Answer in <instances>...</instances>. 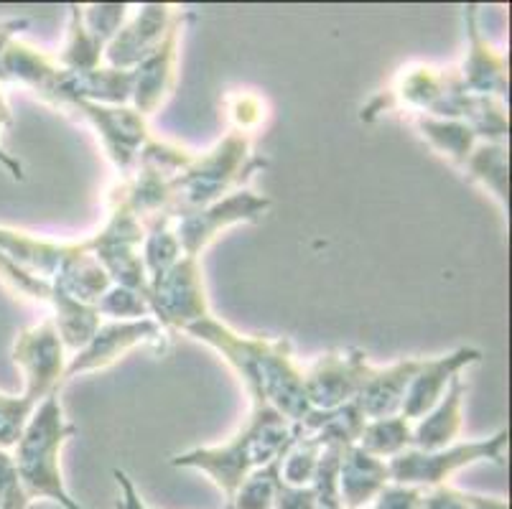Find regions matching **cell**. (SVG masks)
Segmentation results:
<instances>
[{"label":"cell","mask_w":512,"mask_h":509,"mask_svg":"<svg viewBox=\"0 0 512 509\" xmlns=\"http://www.w3.org/2000/svg\"><path fill=\"white\" fill-rule=\"evenodd\" d=\"M176 18H179V11L166 3H146L138 8L136 16L128 18L113 41L105 46V54H102L105 67L133 72L143 59H148L164 44Z\"/></svg>","instance_id":"obj_15"},{"label":"cell","mask_w":512,"mask_h":509,"mask_svg":"<svg viewBox=\"0 0 512 509\" xmlns=\"http://www.w3.org/2000/svg\"><path fill=\"white\" fill-rule=\"evenodd\" d=\"M265 166V158L253 153L250 135L245 130H230L217 146L202 156H194L192 163L176 176L171 214L179 219L232 191H240Z\"/></svg>","instance_id":"obj_6"},{"label":"cell","mask_w":512,"mask_h":509,"mask_svg":"<svg viewBox=\"0 0 512 509\" xmlns=\"http://www.w3.org/2000/svg\"><path fill=\"white\" fill-rule=\"evenodd\" d=\"M11 125H13L11 105H8L6 92H3V87H0V133H3V130H6V128H11ZM0 166L6 168L8 174H11L13 181H23V179H26V174H23L21 161H18L16 156H11V153H8L3 146H0Z\"/></svg>","instance_id":"obj_39"},{"label":"cell","mask_w":512,"mask_h":509,"mask_svg":"<svg viewBox=\"0 0 512 509\" xmlns=\"http://www.w3.org/2000/svg\"><path fill=\"white\" fill-rule=\"evenodd\" d=\"M97 314L100 319L110 321H136V319H148V301L143 293L130 291L123 286H110L105 296L97 301Z\"/></svg>","instance_id":"obj_33"},{"label":"cell","mask_w":512,"mask_h":509,"mask_svg":"<svg viewBox=\"0 0 512 509\" xmlns=\"http://www.w3.org/2000/svg\"><path fill=\"white\" fill-rule=\"evenodd\" d=\"M74 433L77 428L64 418L59 392H51L49 398L36 405L11 454L18 479L31 502L51 499L64 509H85L69 494L62 474V448Z\"/></svg>","instance_id":"obj_5"},{"label":"cell","mask_w":512,"mask_h":509,"mask_svg":"<svg viewBox=\"0 0 512 509\" xmlns=\"http://www.w3.org/2000/svg\"><path fill=\"white\" fill-rule=\"evenodd\" d=\"M0 252L18 268L29 270L41 280H49L74 301L97 306L113 280L107 278L102 265L85 242H54L29 232L0 227Z\"/></svg>","instance_id":"obj_4"},{"label":"cell","mask_w":512,"mask_h":509,"mask_svg":"<svg viewBox=\"0 0 512 509\" xmlns=\"http://www.w3.org/2000/svg\"><path fill=\"white\" fill-rule=\"evenodd\" d=\"M143 237H146V227L123 204L110 199V217L105 227L87 240V245L107 278L113 280V286L130 288L146 296L148 273L141 258Z\"/></svg>","instance_id":"obj_8"},{"label":"cell","mask_w":512,"mask_h":509,"mask_svg":"<svg viewBox=\"0 0 512 509\" xmlns=\"http://www.w3.org/2000/svg\"><path fill=\"white\" fill-rule=\"evenodd\" d=\"M141 347H166V331L151 316L136 321H107V324H100L90 342L69 357L64 382L72 380V377L87 375V372L105 370L118 359H123L128 352Z\"/></svg>","instance_id":"obj_13"},{"label":"cell","mask_w":512,"mask_h":509,"mask_svg":"<svg viewBox=\"0 0 512 509\" xmlns=\"http://www.w3.org/2000/svg\"><path fill=\"white\" fill-rule=\"evenodd\" d=\"M133 97V72L113 67H97L90 72L62 69L57 97L51 105L62 110L67 102H97V105H130Z\"/></svg>","instance_id":"obj_21"},{"label":"cell","mask_w":512,"mask_h":509,"mask_svg":"<svg viewBox=\"0 0 512 509\" xmlns=\"http://www.w3.org/2000/svg\"><path fill=\"white\" fill-rule=\"evenodd\" d=\"M390 484L388 461L365 454L360 446H347L339 461L337 494L342 509H365L380 489Z\"/></svg>","instance_id":"obj_22"},{"label":"cell","mask_w":512,"mask_h":509,"mask_svg":"<svg viewBox=\"0 0 512 509\" xmlns=\"http://www.w3.org/2000/svg\"><path fill=\"white\" fill-rule=\"evenodd\" d=\"M113 476H115V482H118V489H120V499H118V504H115V509H151L146 502H143V497L138 494L133 479H130L123 469H115ZM222 509H232V507L225 502V507Z\"/></svg>","instance_id":"obj_40"},{"label":"cell","mask_w":512,"mask_h":509,"mask_svg":"<svg viewBox=\"0 0 512 509\" xmlns=\"http://www.w3.org/2000/svg\"><path fill=\"white\" fill-rule=\"evenodd\" d=\"M184 18L186 13H179V18L174 21L171 31L166 34L164 44L158 46L148 59H143V62L133 69V97H130V107L146 120L151 118L153 112L164 105L166 97L174 92Z\"/></svg>","instance_id":"obj_16"},{"label":"cell","mask_w":512,"mask_h":509,"mask_svg":"<svg viewBox=\"0 0 512 509\" xmlns=\"http://www.w3.org/2000/svg\"><path fill=\"white\" fill-rule=\"evenodd\" d=\"M418 133L423 135L428 146L454 161L456 166H464L472 151L477 148V135L469 128L467 123L459 120H441V118H428V115H418L416 118Z\"/></svg>","instance_id":"obj_26"},{"label":"cell","mask_w":512,"mask_h":509,"mask_svg":"<svg viewBox=\"0 0 512 509\" xmlns=\"http://www.w3.org/2000/svg\"><path fill=\"white\" fill-rule=\"evenodd\" d=\"M421 492L418 487H406V484H385L375 499L367 504L365 509H418L421 502Z\"/></svg>","instance_id":"obj_36"},{"label":"cell","mask_w":512,"mask_h":509,"mask_svg":"<svg viewBox=\"0 0 512 509\" xmlns=\"http://www.w3.org/2000/svg\"><path fill=\"white\" fill-rule=\"evenodd\" d=\"M291 438L293 423L286 415L253 405L248 423L235 438H230L222 446L192 448L186 454L174 456L171 466L207 474L230 502L235 497L237 487L245 482V476L250 471L260 469V466L276 461L288 448Z\"/></svg>","instance_id":"obj_2"},{"label":"cell","mask_w":512,"mask_h":509,"mask_svg":"<svg viewBox=\"0 0 512 509\" xmlns=\"http://www.w3.org/2000/svg\"><path fill=\"white\" fill-rule=\"evenodd\" d=\"M464 395H467V382L456 375L439 403L416 420V426H413L416 451H439V448L454 446L464 428Z\"/></svg>","instance_id":"obj_23"},{"label":"cell","mask_w":512,"mask_h":509,"mask_svg":"<svg viewBox=\"0 0 512 509\" xmlns=\"http://www.w3.org/2000/svg\"><path fill=\"white\" fill-rule=\"evenodd\" d=\"M321 448L324 446L314 436H301L293 431L291 443L281 454V482L291 487H311Z\"/></svg>","instance_id":"obj_31"},{"label":"cell","mask_w":512,"mask_h":509,"mask_svg":"<svg viewBox=\"0 0 512 509\" xmlns=\"http://www.w3.org/2000/svg\"><path fill=\"white\" fill-rule=\"evenodd\" d=\"M507 443H510V433L500 431L492 438H482V441H467L454 443L449 448H439V451H416L408 448L403 454L388 461L390 482L406 484V487L431 489L446 484L451 474H456L464 466L490 464L505 466Z\"/></svg>","instance_id":"obj_7"},{"label":"cell","mask_w":512,"mask_h":509,"mask_svg":"<svg viewBox=\"0 0 512 509\" xmlns=\"http://www.w3.org/2000/svg\"><path fill=\"white\" fill-rule=\"evenodd\" d=\"M148 314L164 331L197 324L209 316L207 291L199 258L181 255L179 263L171 265L164 275L148 280Z\"/></svg>","instance_id":"obj_9"},{"label":"cell","mask_w":512,"mask_h":509,"mask_svg":"<svg viewBox=\"0 0 512 509\" xmlns=\"http://www.w3.org/2000/svg\"><path fill=\"white\" fill-rule=\"evenodd\" d=\"M479 359H482V349L477 347H462L451 354H444V357L421 359L416 375L408 385L406 398H403L400 415L416 423L418 418H423L428 410L439 403L449 382L456 375H462V370H467L469 364H477Z\"/></svg>","instance_id":"obj_19"},{"label":"cell","mask_w":512,"mask_h":509,"mask_svg":"<svg viewBox=\"0 0 512 509\" xmlns=\"http://www.w3.org/2000/svg\"><path fill=\"white\" fill-rule=\"evenodd\" d=\"M418 509H469V504L464 492L449 487V484H441V487L423 489Z\"/></svg>","instance_id":"obj_37"},{"label":"cell","mask_w":512,"mask_h":509,"mask_svg":"<svg viewBox=\"0 0 512 509\" xmlns=\"http://www.w3.org/2000/svg\"><path fill=\"white\" fill-rule=\"evenodd\" d=\"M464 171L472 181H479L484 189L495 196L507 212L510 202V151L505 143H477L472 156L464 163Z\"/></svg>","instance_id":"obj_25"},{"label":"cell","mask_w":512,"mask_h":509,"mask_svg":"<svg viewBox=\"0 0 512 509\" xmlns=\"http://www.w3.org/2000/svg\"><path fill=\"white\" fill-rule=\"evenodd\" d=\"M321 509H342L339 502H321Z\"/></svg>","instance_id":"obj_43"},{"label":"cell","mask_w":512,"mask_h":509,"mask_svg":"<svg viewBox=\"0 0 512 509\" xmlns=\"http://www.w3.org/2000/svg\"><path fill=\"white\" fill-rule=\"evenodd\" d=\"M34 410L36 403H31L29 398L0 392V448L3 451H11L16 446Z\"/></svg>","instance_id":"obj_34"},{"label":"cell","mask_w":512,"mask_h":509,"mask_svg":"<svg viewBox=\"0 0 512 509\" xmlns=\"http://www.w3.org/2000/svg\"><path fill=\"white\" fill-rule=\"evenodd\" d=\"M49 306L51 311H54L51 321H54V326H57L59 339H62L64 349L72 354H77L79 349L85 347V344L92 339V334L97 331V326L102 324L95 306L74 301L72 296L59 291L57 286H54V293H51Z\"/></svg>","instance_id":"obj_24"},{"label":"cell","mask_w":512,"mask_h":509,"mask_svg":"<svg viewBox=\"0 0 512 509\" xmlns=\"http://www.w3.org/2000/svg\"><path fill=\"white\" fill-rule=\"evenodd\" d=\"M67 349L57 334L54 321L23 329L13 344V364L23 375V398L39 405L51 392H59L67 370Z\"/></svg>","instance_id":"obj_11"},{"label":"cell","mask_w":512,"mask_h":509,"mask_svg":"<svg viewBox=\"0 0 512 509\" xmlns=\"http://www.w3.org/2000/svg\"><path fill=\"white\" fill-rule=\"evenodd\" d=\"M469 509H510V502L502 497H482V494L464 492Z\"/></svg>","instance_id":"obj_41"},{"label":"cell","mask_w":512,"mask_h":509,"mask_svg":"<svg viewBox=\"0 0 512 509\" xmlns=\"http://www.w3.org/2000/svg\"><path fill=\"white\" fill-rule=\"evenodd\" d=\"M421 359H400V362L388 364V367H372L362 380L360 392L352 403L360 408L367 420L393 418L400 415L403 398H406L408 385L416 375Z\"/></svg>","instance_id":"obj_20"},{"label":"cell","mask_w":512,"mask_h":509,"mask_svg":"<svg viewBox=\"0 0 512 509\" xmlns=\"http://www.w3.org/2000/svg\"><path fill=\"white\" fill-rule=\"evenodd\" d=\"M273 509H321V504L314 487H291L281 482Z\"/></svg>","instance_id":"obj_38"},{"label":"cell","mask_w":512,"mask_h":509,"mask_svg":"<svg viewBox=\"0 0 512 509\" xmlns=\"http://www.w3.org/2000/svg\"><path fill=\"white\" fill-rule=\"evenodd\" d=\"M464 28H467V56H464L462 69H456L464 90L479 97L505 100L507 90H510L507 59L482 36L474 6L464 8Z\"/></svg>","instance_id":"obj_17"},{"label":"cell","mask_w":512,"mask_h":509,"mask_svg":"<svg viewBox=\"0 0 512 509\" xmlns=\"http://www.w3.org/2000/svg\"><path fill=\"white\" fill-rule=\"evenodd\" d=\"M0 280L11 288L13 293L18 296H26L31 301H39V303H49L51 301V293H54V286H51L49 280H41L36 275H31L29 270L18 268L13 260H8L3 252H0Z\"/></svg>","instance_id":"obj_35"},{"label":"cell","mask_w":512,"mask_h":509,"mask_svg":"<svg viewBox=\"0 0 512 509\" xmlns=\"http://www.w3.org/2000/svg\"><path fill=\"white\" fill-rule=\"evenodd\" d=\"M62 77L57 59L18 36L0 41V84H18L34 92L44 102H54Z\"/></svg>","instance_id":"obj_18"},{"label":"cell","mask_w":512,"mask_h":509,"mask_svg":"<svg viewBox=\"0 0 512 509\" xmlns=\"http://www.w3.org/2000/svg\"><path fill=\"white\" fill-rule=\"evenodd\" d=\"M271 199L260 196L250 189L232 191L217 202L197 209L192 214L174 219V232L179 240L181 252L189 258H199L207 245H212L214 237L222 235V230L235 227V224H255L268 214Z\"/></svg>","instance_id":"obj_10"},{"label":"cell","mask_w":512,"mask_h":509,"mask_svg":"<svg viewBox=\"0 0 512 509\" xmlns=\"http://www.w3.org/2000/svg\"><path fill=\"white\" fill-rule=\"evenodd\" d=\"M367 370L370 362L362 349H334L321 354L304 372V390L311 410H334L352 403Z\"/></svg>","instance_id":"obj_14"},{"label":"cell","mask_w":512,"mask_h":509,"mask_svg":"<svg viewBox=\"0 0 512 509\" xmlns=\"http://www.w3.org/2000/svg\"><path fill=\"white\" fill-rule=\"evenodd\" d=\"M64 112H77L79 118L95 128L102 140L107 158L118 168L120 179H128L136 171L148 135V125L143 115H138L130 105H97V102H67Z\"/></svg>","instance_id":"obj_12"},{"label":"cell","mask_w":512,"mask_h":509,"mask_svg":"<svg viewBox=\"0 0 512 509\" xmlns=\"http://www.w3.org/2000/svg\"><path fill=\"white\" fill-rule=\"evenodd\" d=\"M357 446L375 459H395L398 454L413 448V423L403 415L367 420L360 438H357Z\"/></svg>","instance_id":"obj_27"},{"label":"cell","mask_w":512,"mask_h":509,"mask_svg":"<svg viewBox=\"0 0 512 509\" xmlns=\"http://www.w3.org/2000/svg\"><path fill=\"white\" fill-rule=\"evenodd\" d=\"M102 54H105V49L87 34L79 6L69 8L67 41L57 56L59 67L67 69V72H90V69L102 67Z\"/></svg>","instance_id":"obj_28"},{"label":"cell","mask_w":512,"mask_h":509,"mask_svg":"<svg viewBox=\"0 0 512 509\" xmlns=\"http://www.w3.org/2000/svg\"><path fill=\"white\" fill-rule=\"evenodd\" d=\"M181 252L179 240L174 232V219H158L146 224V237L141 245V258L146 265L148 280L164 275L174 263H179Z\"/></svg>","instance_id":"obj_29"},{"label":"cell","mask_w":512,"mask_h":509,"mask_svg":"<svg viewBox=\"0 0 512 509\" xmlns=\"http://www.w3.org/2000/svg\"><path fill=\"white\" fill-rule=\"evenodd\" d=\"M278 487H281V456L271 464L250 471L227 504L232 509H273Z\"/></svg>","instance_id":"obj_30"},{"label":"cell","mask_w":512,"mask_h":509,"mask_svg":"<svg viewBox=\"0 0 512 509\" xmlns=\"http://www.w3.org/2000/svg\"><path fill=\"white\" fill-rule=\"evenodd\" d=\"M82 23L87 34L105 49L113 36L118 34L120 26L128 21V6L125 3H92V6H79Z\"/></svg>","instance_id":"obj_32"},{"label":"cell","mask_w":512,"mask_h":509,"mask_svg":"<svg viewBox=\"0 0 512 509\" xmlns=\"http://www.w3.org/2000/svg\"><path fill=\"white\" fill-rule=\"evenodd\" d=\"M395 97L403 107L418 110V115L467 123L487 143H505L510 135L505 100L467 92L456 69H411L400 77Z\"/></svg>","instance_id":"obj_3"},{"label":"cell","mask_w":512,"mask_h":509,"mask_svg":"<svg viewBox=\"0 0 512 509\" xmlns=\"http://www.w3.org/2000/svg\"><path fill=\"white\" fill-rule=\"evenodd\" d=\"M186 334L220 352L240 377L253 405L271 408L299 423L311 410L304 390V370L293 359L288 339L237 334L214 316L186 326Z\"/></svg>","instance_id":"obj_1"},{"label":"cell","mask_w":512,"mask_h":509,"mask_svg":"<svg viewBox=\"0 0 512 509\" xmlns=\"http://www.w3.org/2000/svg\"><path fill=\"white\" fill-rule=\"evenodd\" d=\"M23 28H29V18H6V21H0V41L8 39V36H18Z\"/></svg>","instance_id":"obj_42"}]
</instances>
